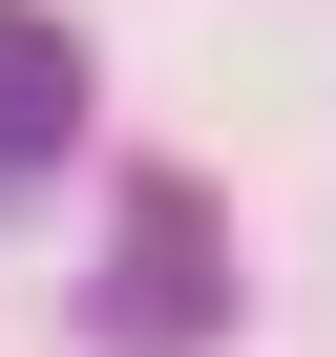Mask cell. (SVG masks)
Instances as JSON below:
<instances>
[{"label":"cell","mask_w":336,"mask_h":357,"mask_svg":"<svg viewBox=\"0 0 336 357\" xmlns=\"http://www.w3.org/2000/svg\"><path fill=\"white\" fill-rule=\"evenodd\" d=\"M63 147H84V43L43 0H0V190H43Z\"/></svg>","instance_id":"obj_2"},{"label":"cell","mask_w":336,"mask_h":357,"mask_svg":"<svg viewBox=\"0 0 336 357\" xmlns=\"http://www.w3.org/2000/svg\"><path fill=\"white\" fill-rule=\"evenodd\" d=\"M105 336H126V357L231 336V231H211L190 168H147V190H126V231H105Z\"/></svg>","instance_id":"obj_1"}]
</instances>
